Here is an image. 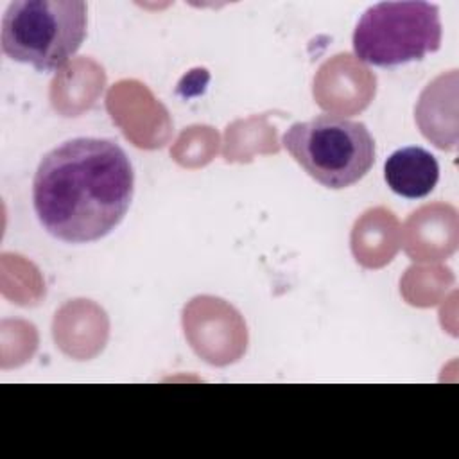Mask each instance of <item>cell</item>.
<instances>
[{"mask_svg":"<svg viewBox=\"0 0 459 459\" xmlns=\"http://www.w3.org/2000/svg\"><path fill=\"white\" fill-rule=\"evenodd\" d=\"M384 179L394 194L420 199L434 190L439 179V165L436 156L423 147H402L385 160Z\"/></svg>","mask_w":459,"mask_h":459,"instance_id":"cell-5","label":"cell"},{"mask_svg":"<svg viewBox=\"0 0 459 459\" xmlns=\"http://www.w3.org/2000/svg\"><path fill=\"white\" fill-rule=\"evenodd\" d=\"M281 145L312 179L333 190L355 185L375 163V140L366 124L328 113L294 122Z\"/></svg>","mask_w":459,"mask_h":459,"instance_id":"cell-3","label":"cell"},{"mask_svg":"<svg viewBox=\"0 0 459 459\" xmlns=\"http://www.w3.org/2000/svg\"><path fill=\"white\" fill-rule=\"evenodd\" d=\"M86 11L81 0L11 2L2 18V52L36 70H59L86 38Z\"/></svg>","mask_w":459,"mask_h":459,"instance_id":"cell-2","label":"cell"},{"mask_svg":"<svg viewBox=\"0 0 459 459\" xmlns=\"http://www.w3.org/2000/svg\"><path fill=\"white\" fill-rule=\"evenodd\" d=\"M134 170L111 138L77 136L50 149L32 181V204L52 237L84 244L111 233L129 210Z\"/></svg>","mask_w":459,"mask_h":459,"instance_id":"cell-1","label":"cell"},{"mask_svg":"<svg viewBox=\"0 0 459 459\" xmlns=\"http://www.w3.org/2000/svg\"><path fill=\"white\" fill-rule=\"evenodd\" d=\"M439 7L429 2H380L364 11L353 30L359 61L398 66L441 47Z\"/></svg>","mask_w":459,"mask_h":459,"instance_id":"cell-4","label":"cell"}]
</instances>
